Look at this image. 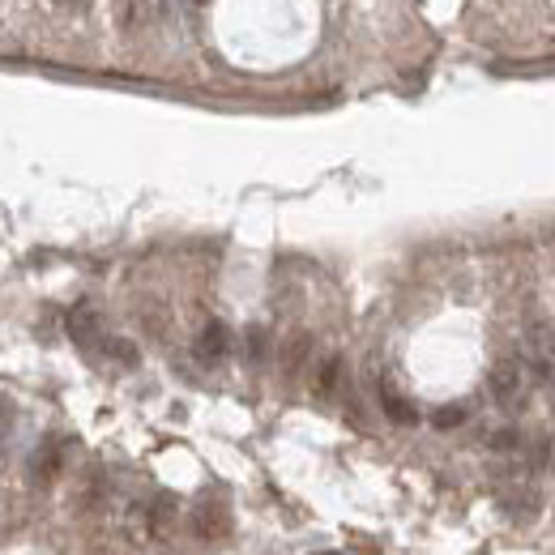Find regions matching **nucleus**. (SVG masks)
Instances as JSON below:
<instances>
[{
    "label": "nucleus",
    "instance_id": "dca6fc26",
    "mask_svg": "<svg viewBox=\"0 0 555 555\" xmlns=\"http://www.w3.org/2000/svg\"><path fill=\"white\" fill-rule=\"evenodd\" d=\"M517 432H513V427H504V432H496V436H491V449H517Z\"/></svg>",
    "mask_w": 555,
    "mask_h": 555
},
{
    "label": "nucleus",
    "instance_id": "2eb2a0df",
    "mask_svg": "<svg viewBox=\"0 0 555 555\" xmlns=\"http://www.w3.org/2000/svg\"><path fill=\"white\" fill-rule=\"evenodd\" d=\"M116 18L124 30H133L137 26V0H116Z\"/></svg>",
    "mask_w": 555,
    "mask_h": 555
},
{
    "label": "nucleus",
    "instance_id": "9d476101",
    "mask_svg": "<svg viewBox=\"0 0 555 555\" xmlns=\"http://www.w3.org/2000/svg\"><path fill=\"white\" fill-rule=\"evenodd\" d=\"M338 385H342V359L329 355L321 363V372H316V393H321V398H333V389H338Z\"/></svg>",
    "mask_w": 555,
    "mask_h": 555
},
{
    "label": "nucleus",
    "instance_id": "a211bd4d",
    "mask_svg": "<svg viewBox=\"0 0 555 555\" xmlns=\"http://www.w3.org/2000/svg\"><path fill=\"white\" fill-rule=\"evenodd\" d=\"M321 555H333V551H321Z\"/></svg>",
    "mask_w": 555,
    "mask_h": 555
},
{
    "label": "nucleus",
    "instance_id": "f257e3e1",
    "mask_svg": "<svg viewBox=\"0 0 555 555\" xmlns=\"http://www.w3.org/2000/svg\"><path fill=\"white\" fill-rule=\"evenodd\" d=\"M491 398H496L504 410H521L526 406V389H530V372L521 359H500L496 368H491Z\"/></svg>",
    "mask_w": 555,
    "mask_h": 555
},
{
    "label": "nucleus",
    "instance_id": "f3484780",
    "mask_svg": "<svg viewBox=\"0 0 555 555\" xmlns=\"http://www.w3.org/2000/svg\"><path fill=\"white\" fill-rule=\"evenodd\" d=\"M56 5H65V9H90V0H56Z\"/></svg>",
    "mask_w": 555,
    "mask_h": 555
},
{
    "label": "nucleus",
    "instance_id": "6ab92c4d",
    "mask_svg": "<svg viewBox=\"0 0 555 555\" xmlns=\"http://www.w3.org/2000/svg\"><path fill=\"white\" fill-rule=\"evenodd\" d=\"M197 5H205V0H197Z\"/></svg>",
    "mask_w": 555,
    "mask_h": 555
},
{
    "label": "nucleus",
    "instance_id": "9b49d317",
    "mask_svg": "<svg viewBox=\"0 0 555 555\" xmlns=\"http://www.w3.org/2000/svg\"><path fill=\"white\" fill-rule=\"evenodd\" d=\"M103 355H111L116 363H124V368H133V363H137V346H133V342H124V338H107Z\"/></svg>",
    "mask_w": 555,
    "mask_h": 555
},
{
    "label": "nucleus",
    "instance_id": "ddd939ff",
    "mask_svg": "<svg viewBox=\"0 0 555 555\" xmlns=\"http://www.w3.org/2000/svg\"><path fill=\"white\" fill-rule=\"evenodd\" d=\"M432 423L440 427V432H449V427L466 423V406H444V410H436V415H432Z\"/></svg>",
    "mask_w": 555,
    "mask_h": 555
},
{
    "label": "nucleus",
    "instance_id": "f8f14e48",
    "mask_svg": "<svg viewBox=\"0 0 555 555\" xmlns=\"http://www.w3.org/2000/svg\"><path fill=\"white\" fill-rule=\"evenodd\" d=\"M265 355H269V333L261 325H252L248 329V359L252 363H265Z\"/></svg>",
    "mask_w": 555,
    "mask_h": 555
},
{
    "label": "nucleus",
    "instance_id": "20e7f679",
    "mask_svg": "<svg viewBox=\"0 0 555 555\" xmlns=\"http://www.w3.org/2000/svg\"><path fill=\"white\" fill-rule=\"evenodd\" d=\"M193 530H197V538H210V543H218V538L231 534V513L222 509V504L205 500V504H197V509H193Z\"/></svg>",
    "mask_w": 555,
    "mask_h": 555
},
{
    "label": "nucleus",
    "instance_id": "7ed1b4c3",
    "mask_svg": "<svg viewBox=\"0 0 555 555\" xmlns=\"http://www.w3.org/2000/svg\"><path fill=\"white\" fill-rule=\"evenodd\" d=\"M69 333H73V342L82 346V351H90V355H99L103 346H107L103 316L94 312L90 304H82V308H73V312H69Z\"/></svg>",
    "mask_w": 555,
    "mask_h": 555
},
{
    "label": "nucleus",
    "instance_id": "4468645a",
    "mask_svg": "<svg viewBox=\"0 0 555 555\" xmlns=\"http://www.w3.org/2000/svg\"><path fill=\"white\" fill-rule=\"evenodd\" d=\"M9 436H13V406H9V398H0V453H5Z\"/></svg>",
    "mask_w": 555,
    "mask_h": 555
},
{
    "label": "nucleus",
    "instance_id": "f03ea898",
    "mask_svg": "<svg viewBox=\"0 0 555 555\" xmlns=\"http://www.w3.org/2000/svg\"><path fill=\"white\" fill-rule=\"evenodd\" d=\"M521 363L526 372L538 380H551L555 376V329L551 325H530L526 338H521Z\"/></svg>",
    "mask_w": 555,
    "mask_h": 555
},
{
    "label": "nucleus",
    "instance_id": "0eeeda50",
    "mask_svg": "<svg viewBox=\"0 0 555 555\" xmlns=\"http://www.w3.org/2000/svg\"><path fill=\"white\" fill-rule=\"evenodd\" d=\"M308 355H312V338H308V333H291L287 351H282V372L295 376V372L308 363Z\"/></svg>",
    "mask_w": 555,
    "mask_h": 555
},
{
    "label": "nucleus",
    "instance_id": "423d86ee",
    "mask_svg": "<svg viewBox=\"0 0 555 555\" xmlns=\"http://www.w3.org/2000/svg\"><path fill=\"white\" fill-rule=\"evenodd\" d=\"M380 406H385V415H389L393 423H402V427H410V423H419V410L410 406V402L402 398V393H398V389L389 385V380H385V385H380Z\"/></svg>",
    "mask_w": 555,
    "mask_h": 555
},
{
    "label": "nucleus",
    "instance_id": "1a4fd4ad",
    "mask_svg": "<svg viewBox=\"0 0 555 555\" xmlns=\"http://www.w3.org/2000/svg\"><path fill=\"white\" fill-rule=\"evenodd\" d=\"M171 521H176V504H171V500H154L146 509V530L150 534H167Z\"/></svg>",
    "mask_w": 555,
    "mask_h": 555
},
{
    "label": "nucleus",
    "instance_id": "6e6552de",
    "mask_svg": "<svg viewBox=\"0 0 555 555\" xmlns=\"http://www.w3.org/2000/svg\"><path fill=\"white\" fill-rule=\"evenodd\" d=\"M56 470H60V449L56 444H43V449L30 457V474H35V483H47Z\"/></svg>",
    "mask_w": 555,
    "mask_h": 555
},
{
    "label": "nucleus",
    "instance_id": "39448f33",
    "mask_svg": "<svg viewBox=\"0 0 555 555\" xmlns=\"http://www.w3.org/2000/svg\"><path fill=\"white\" fill-rule=\"evenodd\" d=\"M227 351H231V329L222 321H205L201 338H197V359L201 363H218V359H227Z\"/></svg>",
    "mask_w": 555,
    "mask_h": 555
}]
</instances>
